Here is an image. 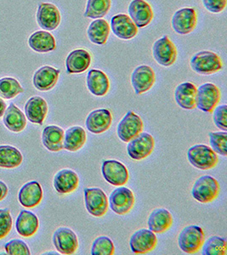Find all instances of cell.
Instances as JSON below:
<instances>
[{"instance_id":"41","label":"cell","mask_w":227,"mask_h":255,"mask_svg":"<svg viewBox=\"0 0 227 255\" xmlns=\"http://www.w3.org/2000/svg\"><path fill=\"white\" fill-rule=\"evenodd\" d=\"M214 122L216 127L219 128L220 129L223 131L227 130V105H222L216 107L214 111Z\"/></svg>"},{"instance_id":"29","label":"cell","mask_w":227,"mask_h":255,"mask_svg":"<svg viewBox=\"0 0 227 255\" xmlns=\"http://www.w3.org/2000/svg\"><path fill=\"white\" fill-rule=\"evenodd\" d=\"M30 48L38 53H48L56 49V41L50 32L37 31L28 39Z\"/></svg>"},{"instance_id":"6","label":"cell","mask_w":227,"mask_h":255,"mask_svg":"<svg viewBox=\"0 0 227 255\" xmlns=\"http://www.w3.org/2000/svg\"><path fill=\"white\" fill-rule=\"evenodd\" d=\"M222 98V93L216 84L207 83L198 88L196 107L205 113H213Z\"/></svg>"},{"instance_id":"32","label":"cell","mask_w":227,"mask_h":255,"mask_svg":"<svg viewBox=\"0 0 227 255\" xmlns=\"http://www.w3.org/2000/svg\"><path fill=\"white\" fill-rule=\"evenodd\" d=\"M3 124L9 130L18 133L26 128V116L14 103H11L3 114Z\"/></svg>"},{"instance_id":"17","label":"cell","mask_w":227,"mask_h":255,"mask_svg":"<svg viewBox=\"0 0 227 255\" xmlns=\"http://www.w3.org/2000/svg\"><path fill=\"white\" fill-rule=\"evenodd\" d=\"M129 17L138 28H144L154 17L153 10L146 0H132L128 8Z\"/></svg>"},{"instance_id":"34","label":"cell","mask_w":227,"mask_h":255,"mask_svg":"<svg viewBox=\"0 0 227 255\" xmlns=\"http://www.w3.org/2000/svg\"><path fill=\"white\" fill-rule=\"evenodd\" d=\"M22 161V154L17 148L11 145H0V168H17Z\"/></svg>"},{"instance_id":"20","label":"cell","mask_w":227,"mask_h":255,"mask_svg":"<svg viewBox=\"0 0 227 255\" xmlns=\"http://www.w3.org/2000/svg\"><path fill=\"white\" fill-rule=\"evenodd\" d=\"M91 53L84 49H74L66 59V67L68 74H78L85 72L91 66Z\"/></svg>"},{"instance_id":"13","label":"cell","mask_w":227,"mask_h":255,"mask_svg":"<svg viewBox=\"0 0 227 255\" xmlns=\"http://www.w3.org/2000/svg\"><path fill=\"white\" fill-rule=\"evenodd\" d=\"M156 82L154 70L147 65L137 67L131 74V84L138 96L151 90Z\"/></svg>"},{"instance_id":"9","label":"cell","mask_w":227,"mask_h":255,"mask_svg":"<svg viewBox=\"0 0 227 255\" xmlns=\"http://www.w3.org/2000/svg\"><path fill=\"white\" fill-rule=\"evenodd\" d=\"M153 136L146 132H141L128 142L127 151L132 159L140 161L149 157L154 150Z\"/></svg>"},{"instance_id":"3","label":"cell","mask_w":227,"mask_h":255,"mask_svg":"<svg viewBox=\"0 0 227 255\" xmlns=\"http://www.w3.org/2000/svg\"><path fill=\"white\" fill-rule=\"evenodd\" d=\"M220 191L219 182L214 177L204 175L196 180L192 189V195L199 203H209L216 200Z\"/></svg>"},{"instance_id":"44","label":"cell","mask_w":227,"mask_h":255,"mask_svg":"<svg viewBox=\"0 0 227 255\" xmlns=\"http://www.w3.org/2000/svg\"><path fill=\"white\" fill-rule=\"evenodd\" d=\"M8 194V187L6 184L0 180V201L3 200Z\"/></svg>"},{"instance_id":"7","label":"cell","mask_w":227,"mask_h":255,"mask_svg":"<svg viewBox=\"0 0 227 255\" xmlns=\"http://www.w3.org/2000/svg\"><path fill=\"white\" fill-rule=\"evenodd\" d=\"M144 128L142 119L134 112L128 111L117 125L116 133L123 142L128 143L134 137L140 134Z\"/></svg>"},{"instance_id":"36","label":"cell","mask_w":227,"mask_h":255,"mask_svg":"<svg viewBox=\"0 0 227 255\" xmlns=\"http://www.w3.org/2000/svg\"><path fill=\"white\" fill-rule=\"evenodd\" d=\"M204 255H226L227 254V242L226 238L214 236L204 242L202 247Z\"/></svg>"},{"instance_id":"27","label":"cell","mask_w":227,"mask_h":255,"mask_svg":"<svg viewBox=\"0 0 227 255\" xmlns=\"http://www.w3.org/2000/svg\"><path fill=\"white\" fill-rule=\"evenodd\" d=\"M38 227L39 221L33 213L26 210L20 211L15 222V228L19 235L23 238H31L38 232Z\"/></svg>"},{"instance_id":"33","label":"cell","mask_w":227,"mask_h":255,"mask_svg":"<svg viewBox=\"0 0 227 255\" xmlns=\"http://www.w3.org/2000/svg\"><path fill=\"white\" fill-rule=\"evenodd\" d=\"M87 140L86 132L80 126H73L67 129L64 134L63 148L68 151L80 150Z\"/></svg>"},{"instance_id":"15","label":"cell","mask_w":227,"mask_h":255,"mask_svg":"<svg viewBox=\"0 0 227 255\" xmlns=\"http://www.w3.org/2000/svg\"><path fill=\"white\" fill-rule=\"evenodd\" d=\"M157 238L151 230L140 229L134 232L129 240L132 252L136 255H145L155 250Z\"/></svg>"},{"instance_id":"2","label":"cell","mask_w":227,"mask_h":255,"mask_svg":"<svg viewBox=\"0 0 227 255\" xmlns=\"http://www.w3.org/2000/svg\"><path fill=\"white\" fill-rule=\"evenodd\" d=\"M205 242V234L200 226H188L181 231L178 237V244L184 253L193 255L199 252Z\"/></svg>"},{"instance_id":"42","label":"cell","mask_w":227,"mask_h":255,"mask_svg":"<svg viewBox=\"0 0 227 255\" xmlns=\"http://www.w3.org/2000/svg\"><path fill=\"white\" fill-rule=\"evenodd\" d=\"M11 229L12 218L9 209H0V239L7 237Z\"/></svg>"},{"instance_id":"16","label":"cell","mask_w":227,"mask_h":255,"mask_svg":"<svg viewBox=\"0 0 227 255\" xmlns=\"http://www.w3.org/2000/svg\"><path fill=\"white\" fill-rule=\"evenodd\" d=\"M61 12L55 4L41 3L37 11V21L41 28L47 31L56 30L61 24Z\"/></svg>"},{"instance_id":"24","label":"cell","mask_w":227,"mask_h":255,"mask_svg":"<svg viewBox=\"0 0 227 255\" xmlns=\"http://www.w3.org/2000/svg\"><path fill=\"white\" fill-rule=\"evenodd\" d=\"M79 185V177L71 169H62L54 178V187L60 194H69L76 191Z\"/></svg>"},{"instance_id":"35","label":"cell","mask_w":227,"mask_h":255,"mask_svg":"<svg viewBox=\"0 0 227 255\" xmlns=\"http://www.w3.org/2000/svg\"><path fill=\"white\" fill-rule=\"evenodd\" d=\"M112 7V0H87L85 16L91 19H101L108 15Z\"/></svg>"},{"instance_id":"21","label":"cell","mask_w":227,"mask_h":255,"mask_svg":"<svg viewBox=\"0 0 227 255\" xmlns=\"http://www.w3.org/2000/svg\"><path fill=\"white\" fill-rule=\"evenodd\" d=\"M60 70L50 66H44L34 73L33 85L39 91H49L56 86L60 77Z\"/></svg>"},{"instance_id":"45","label":"cell","mask_w":227,"mask_h":255,"mask_svg":"<svg viewBox=\"0 0 227 255\" xmlns=\"http://www.w3.org/2000/svg\"><path fill=\"white\" fill-rule=\"evenodd\" d=\"M6 108H7V106H6L5 102H4L3 99L0 97V118L3 116L4 112H5L6 110Z\"/></svg>"},{"instance_id":"25","label":"cell","mask_w":227,"mask_h":255,"mask_svg":"<svg viewBox=\"0 0 227 255\" xmlns=\"http://www.w3.org/2000/svg\"><path fill=\"white\" fill-rule=\"evenodd\" d=\"M25 113L30 122L36 125H43L48 113L46 101L39 96L30 98L25 105Z\"/></svg>"},{"instance_id":"23","label":"cell","mask_w":227,"mask_h":255,"mask_svg":"<svg viewBox=\"0 0 227 255\" xmlns=\"http://www.w3.org/2000/svg\"><path fill=\"white\" fill-rule=\"evenodd\" d=\"M197 91H198L197 86L190 82H185L179 84L175 89V102L182 109L193 110L197 108L196 107Z\"/></svg>"},{"instance_id":"40","label":"cell","mask_w":227,"mask_h":255,"mask_svg":"<svg viewBox=\"0 0 227 255\" xmlns=\"http://www.w3.org/2000/svg\"><path fill=\"white\" fill-rule=\"evenodd\" d=\"M5 251L9 255H30L29 248L27 247L23 241L11 240L7 243L4 246Z\"/></svg>"},{"instance_id":"4","label":"cell","mask_w":227,"mask_h":255,"mask_svg":"<svg viewBox=\"0 0 227 255\" xmlns=\"http://www.w3.org/2000/svg\"><path fill=\"white\" fill-rule=\"evenodd\" d=\"M187 157L193 167L201 170L215 168L219 162L218 156L206 145H193L187 151Z\"/></svg>"},{"instance_id":"1","label":"cell","mask_w":227,"mask_h":255,"mask_svg":"<svg viewBox=\"0 0 227 255\" xmlns=\"http://www.w3.org/2000/svg\"><path fill=\"white\" fill-rule=\"evenodd\" d=\"M192 69L200 75H212L223 68L222 59L216 53L203 50L196 53L190 61Z\"/></svg>"},{"instance_id":"5","label":"cell","mask_w":227,"mask_h":255,"mask_svg":"<svg viewBox=\"0 0 227 255\" xmlns=\"http://www.w3.org/2000/svg\"><path fill=\"white\" fill-rule=\"evenodd\" d=\"M152 55L155 61L163 67H170L177 60V48L169 36H163L155 41L152 46Z\"/></svg>"},{"instance_id":"11","label":"cell","mask_w":227,"mask_h":255,"mask_svg":"<svg viewBox=\"0 0 227 255\" xmlns=\"http://www.w3.org/2000/svg\"><path fill=\"white\" fill-rule=\"evenodd\" d=\"M109 204L116 215H127L134 205V193L127 187L115 189L109 197Z\"/></svg>"},{"instance_id":"43","label":"cell","mask_w":227,"mask_h":255,"mask_svg":"<svg viewBox=\"0 0 227 255\" xmlns=\"http://www.w3.org/2000/svg\"><path fill=\"white\" fill-rule=\"evenodd\" d=\"M203 3L207 10L214 14H218L226 9L227 0H203Z\"/></svg>"},{"instance_id":"38","label":"cell","mask_w":227,"mask_h":255,"mask_svg":"<svg viewBox=\"0 0 227 255\" xmlns=\"http://www.w3.org/2000/svg\"><path fill=\"white\" fill-rule=\"evenodd\" d=\"M114 251L115 248L113 241L105 236L96 238L91 248L92 255H113Z\"/></svg>"},{"instance_id":"19","label":"cell","mask_w":227,"mask_h":255,"mask_svg":"<svg viewBox=\"0 0 227 255\" xmlns=\"http://www.w3.org/2000/svg\"><path fill=\"white\" fill-rule=\"evenodd\" d=\"M113 116L110 111L104 108L91 112L86 119L88 130L93 133H102L108 131L111 127Z\"/></svg>"},{"instance_id":"26","label":"cell","mask_w":227,"mask_h":255,"mask_svg":"<svg viewBox=\"0 0 227 255\" xmlns=\"http://www.w3.org/2000/svg\"><path fill=\"white\" fill-rule=\"evenodd\" d=\"M86 84L89 91L96 96H104L110 89L108 76L101 70L92 69L88 73Z\"/></svg>"},{"instance_id":"37","label":"cell","mask_w":227,"mask_h":255,"mask_svg":"<svg viewBox=\"0 0 227 255\" xmlns=\"http://www.w3.org/2000/svg\"><path fill=\"white\" fill-rule=\"evenodd\" d=\"M24 89L20 83L13 78L0 79V97L6 100L15 98L19 94L23 93Z\"/></svg>"},{"instance_id":"18","label":"cell","mask_w":227,"mask_h":255,"mask_svg":"<svg viewBox=\"0 0 227 255\" xmlns=\"http://www.w3.org/2000/svg\"><path fill=\"white\" fill-rule=\"evenodd\" d=\"M114 34L122 40H129L138 34V27L126 14H118L112 17L111 26Z\"/></svg>"},{"instance_id":"28","label":"cell","mask_w":227,"mask_h":255,"mask_svg":"<svg viewBox=\"0 0 227 255\" xmlns=\"http://www.w3.org/2000/svg\"><path fill=\"white\" fill-rule=\"evenodd\" d=\"M174 220L171 213L165 209H154L148 217L149 230L154 233L167 232L173 225Z\"/></svg>"},{"instance_id":"10","label":"cell","mask_w":227,"mask_h":255,"mask_svg":"<svg viewBox=\"0 0 227 255\" xmlns=\"http://www.w3.org/2000/svg\"><path fill=\"white\" fill-rule=\"evenodd\" d=\"M85 202L87 211L95 217H103L108 212V197L102 189H85Z\"/></svg>"},{"instance_id":"39","label":"cell","mask_w":227,"mask_h":255,"mask_svg":"<svg viewBox=\"0 0 227 255\" xmlns=\"http://www.w3.org/2000/svg\"><path fill=\"white\" fill-rule=\"evenodd\" d=\"M210 143L213 151L226 157L227 155V131L211 132L209 133Z\"/></svg>"},{"instance_id":"30","label":"cell","mask_w":227,"mask_h":255,"mask_svg":"<svg viewBox=\"0 0 227 255\" xmlns=\"http://www.w3.org/2000/svg\"><path fill=\"white\" fill-rule=\"evenodd\" d=\"M42 141L49 151H61L64 142V130L56 125L47 126L42 133Z\"/></svg>"},{"instance_id":"22","label":"cell","mask_w":227,"mask_h":255,"mask_svg":"<svg viewBox=\"0 0 227 255\" xmlns=\"http://www.w3.org/2000/svg\"><path fill=\"white\" fill-rule=\"evenodd\" d=\"M20 204L25 208L38 206L43 199V190L37 181H30L24 185L18 194Z\"/></svg>"},{"instance_id":"31","label":"cell","mask_w":227,"mask_h":255,"mask_svg":"<svg viewBox=\"0 0 227 255\" xmlns=\"http://www.w3.org/2000/svg\"><path fill=\"white\" fill-rule=\"evenodd\" d=\"M110 25L104 19H96L88 27V38L91 43L97 45L107 44L110 34Z\"/></svg>"},{"instance_id":"8","label":"cell","mask_w":227,"mask_h":255,"mask_svg":"<svg viewBox=\"0 0 227 255\" xmlns=\"http://www.w3.org/2000/svg\"><path fill=\"white\" fill-rule=\"evenodd\" d=\"M171 25L177 34H189L198 25V12L194 8L178 9L172 17Z\"/></svg>"},{"instance_id":"14","label":"cell","mask_w":227,"mask_h":255,"mask_svg":"<svg viewBox=\"0 0 227 255\" xmlns=\"http://www.w3.org/2000/svg\"><path fill=\"white\" fill-rule=\"evenodd\" d=\"M102 172L104 179L113 186H123L128 182V168L116 160L104 161L102 163Z\"/></svg>"},{"instance_id":"12","label":"cell","mask_w":227,"mask_h":255,"mask_svg":"<svg viewBox=\"0 0 227 255\" xmlns=\"http://www.w3.org/2000/svg\"><path fill=\"white\" fill-rule=\"evenodd\" d=\"M53 244L61 255H73L79 249V239L73 230L60 227L53 236Z\"/></svg>"}]
</instances>
